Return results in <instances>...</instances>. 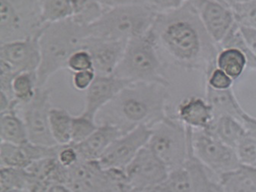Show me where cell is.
<instances>
[{"instance_id":"6da1fadb","label":"cell","mask_w":256,"mask_h":192,"mask_svg":"<svg viewBox=\"0 0 256 192\" xmlns=\"http://www.w3.org/2000/svg\"><path fill=\"white\" fill-rule=\"evenodd\" d=\"M158 49L188 70H206L215 65L219 46L202 24L192 0L180 8L158 12L152 28Z\"/></svg>"},{"instance_id":"7a4b0ae2","label":"cell","mask_w":256,"mask_h":192,"mask_svg":"<svg viewBox=\"0 0 256 192\" xmlns=\"http://www.w3.org/2000/svg\"><path fill=\"white\" fill-rule=\"evenodd\" d=\"M168 87L132 82L96 116L98 124H109L126 134L140 126L152 128L168 117Z\"/></svg>"},{"instance_id":"3957f363","label":"cell","mask_w":256,"mask_h":192,"mask_svg":"<svg viewBox=\"0 0 256 192\" xmlns=\"http://www.w3.org/2000/svg\"><path fill=\"white\" fill-rule=\"evenodd\" d=\"M86 37L87 27L80 26L72 18L44 26L39 36L42 60L37 71L38 88L45 87L52 76L66 69L70 56L82 48Z\"/></svg>"},{"instance_id":"277c9868","label":"cell","mask_w":256,"mask_h":192,"mask_svg":"<svg viewBox=\"0 0 256 192\" xmlns=\"http://www.w3.org/2000/svg\"><path fill=\"white\" fill-rule=\"evenodd\" d=\"M113 75L130 82H150L170 86L152 29L128 42L122 60Z\"/></svg>"},{"instance_id":"5b68a950","label":"cell","mask_w":256,"mask_h":192,"mask_svg":"<svg viewBox=\"0 0 256 192\" xmlns=\"http://www.w3.org/2000/svg\"><path fill=\"white\" fill-rule=\"evenodd\" d=\"M158 14L152 6L132 5L108 8L87 27L88 36L129 42L152 29Z\"/></svg>"},{"instance_id":"8992f818","label":"cell","mask_w":256,"mask_h":192,"mask_svg":"<svg viewBox=\"0 0 256 192\" xmlns=\"http://www.w3.org/2000/svg\"><path fill=\"white\" fill-rule=\"evenodd\" d=\"M190 128L170 116L151 128L148 146L168 170L184 167L190 151Z\"/></svg>"},{"instance_id":"52a82bcc","label":"cell","mask_w":256,"mask_h":192,"mask_svg":"<svg viewBox=\"0 0 256 192\" xmlns=\"http://www.w3.org/2000/svg\"><path fill=\"white\" fill-rule=\"evenodd\" d=\"M42 0H0V43L33 37L40 33Z\"/></svg>"},{"instance_id":"ba28073f","label":"cell","mask_w":256,"mask_h":192,"mask_svg":"<svg viewBox=\"0 0 256 192\" xmlns=\"http://www.w3.org/2000/svg\"><path fill=\"white\" fill-rule=\"evenodd\" d=\"M190 142L194 156L214 176H220L242 166L236 151L206 130H192Z\"/></svg>"},{"instance_id":"9c48e42d","label":"cell","mask_w":256,"mask_h":192,"mask_svg":"<svg viewBox=\"0 0 256 192\" xmlns=\"http://www.w3.org/2000/svg\"><path fill=\"white\" fill-rule=\"evenodd\" d=\"M50 88H38L32 101L18 108L27 128L29 142L32 144L48 146L58 145L50 130Z\"/></svg>"},{"instance_id":"30bf717a","label":"cell","mask_w":256,"mask_h":192,"mask_svg":"<svg viewBox=\"0 0 256 192\" xmlns=\"http://www.w3.org/2000/svg\"><path fill=\"white\" fill-rule=\"evenodd\" d=\"M130 192H148L167 178L170 170L148 148H142L124 168Z\"/></svg>"},{"instance_id":"8fae6325","label":"cell","mask_w":256,"mask_h":192,"mask_svg":"<svg viewBox=\"0 0 256 192\" xmlns=\"http://www.w3.org/2000/svg\"><path fill=\"white\" fill-rule=\"evenodd\" d=\"M150 136L151 128L138 126L112 142L98 162L104 168L124 170L146 146Z\"/></svg>"},{"instance_id":"7c38bea8","label":"cell","mask_w":256,"mask_h":192,"mask_svg":"<svg viewBox=\"0 0 256 192\" xmlns=\"http://www.w3.org/2000/svg\"><path fill=\"white\" fill-rule=\"evenodd\" d=\"M40 33L28 38L1 43L0 64L8 66L16 74L37 72L42 60Z\"/></svg>"},{"instance_id":"4fadbf2b","label":"cell","mask_w":256,"mask_h":192,"mask_svg":"<svg viewBox=\"0 0 256 192\" xmlns=\"http://www.w3.org/2000/svg\"><path fill=\"white\" fill-rule=\"evenodd\" d=\"M202 24L219 46L235 26L234 12L220 0H192Z\"/></svg>"},{"instance_id":"5bb4252c","label":"cell","mask_w":256,"mask_h":192,"mask_svg":"<svg viewBox=\"0 0 256 192\" xmlns=\"http://www.w3.org/2000/svg\"><path fill=\"white\" fill-rule=\"evenodd\" d=\"M128 42L110 40L88 36L84 39L82 48L91 54L94 70L97 75H113L122 60Z\"/></svg>"},{"instance_id":"9a60e30c","label":"cell","mask_w":256,"mask_h":192,"mask_svg":"<svg viewBox=\"0 0 256 192\" xmlns=\"http://www.w3.org/2000/svg\"><path fill=\"white\" fill-rule=\"evenodd\" d=\"M130 84L114 75L96 76L94 82L86 92L82 113L96 119L98 112Z\"/></svg>"},{"instance_id":"2e32d148","label":"cell","mask_w":256,"mask_h":192,"mask_svg":"<svg viewBox=\"0 0 256 192\" xmlns=\"http://www.w3.org/2000/svg\"><path fill=\"white\" fill-rule=\"evenodd\" d=\"M176 118L192 130H208L214 120L213 110L205 98L189 96L176 107Z\"/></svg>"},{"instance_id":"e0dca14e","label":"cell","mask_w":256,"mask_h":192,"mask_svg":"<svg viewBox=\"0 0 256 192\" xmlns=\"http://www.w3.org/2000/svg\"><path fill=\"white\" fill-rule=\"evenodd\" d=\"M124 134L117 126L109 124H102L86 140L74 144L78 151L80 160L98 161L110 144Z\"/></svg>"},{"instance_id":"ac0fdd59","label":"cell","mask_w":256,"mask_h":192,"mask_svg":"<svg viewBox=\"0 0 256 192\" xmlns=\"http://www.w3.org/2000/svg\"><path fill=\"white\" fill-rule=\"evenodd\" d=\"M205 100L213 110L214 119L221 116H231L241 120L242 114L246 112L232 88L215 90L205 86Z\"/></svg>"},{"instance_id":"d6986e66","label":"cell","mask_w":256,"mask_h":192,"mask_svg":"<svg viewBox=\"0 0 256 192\" xmlns=\"http://www.w3.org/2000/svg\"><path fill=\"white\" fill-rule=\"evenodd\" d=\"M192 132V128H190ZM188 158L184 167L190 176L192 192H222L219 178H214V174L210 172L202 162L194 156L190 142ZM218 177V176H216Z\"/></svg>"},{"instance_id":"ffe728a7","label":"cell","mask_w":256,"mask_h":192,"mask_svg":"<svg viewBox=\"0 0 256 192\" xmlns=\"http://www.w3.org/2000/svg\"><path fill=\"white\" fill-rule=\"evenodd\" d=\"M206 130L234 149L248 135L244 123L231 116H221L215 118L209 129Z\"/></svg>"},{"instance_id":"44dd1931","label":"cell","mask_w":256,"mask_h":192,"mask_svg":"<svg viewBox=\"0 0 256 192\" xmlns=\"http://www.w3.org/2000/svg\"><path fill=\"white\" fill-rule=\"evenodd\" d=\"M1 142L22 145L28 142L27 128L18 110L0 113Z\"/></svg>"},{"instance_id":"7402d4cb","label":"cell","mask_w":256,"mask_h":192,"mask_svg":"<svg viewBox=\"0 0 256 192\" xmlns=\"http://www.w3.org/2000/svg\"><path fill=\"white\" fill-rule=\"evenodd\" d=\"M80 0H42L40 11L44 24L72 18L78 8Z\"/></svg>"},{"instance_id":"603a6c76","label":"cell","mask_w":256,"mask_h":192,"mask_svg":"<svg viewBox=\"0 0 256 192\" xmlns=\"http://www.w3.org/2000/svg\"><path fill=\"white\" fill-rule=\"evenodd\" d=\"M215 64L234 81L238 80L247 69V60L244 52L232 46L220 49Z\"/></svg>"},{"instance_id":"cb8c5ba5","label":"cell","mask_w":256,"mask_h":192,"mask_svg":"<svg viewBox=\"0 0 256 192\" xmlns=\"http://www.w3.org/2000/svg\"><path fill=\"white\" fill-rule=\"evenodd\" d=\"M38 88L37 72H20L12 81V97L20 107L34 98Z\"/></svg>"},{"instance_id":"d4e9b609","label":"cell","mask_w":256,"mask_h":192,"mask_svg":"<svg viewBox=\"0 0 256 192\" xmlns=\"http://www.w3.org/2000/svg\"><path fill=\"white\" fill-rule=\"evenodd\" d=\"M33 184L26 168L1 167L0 192H32Z\"/></svg>"},{"instance_id":"484cf974","label":"cell","mask_w":256,"mask_h":192,"mask_svg":"<svg viewBox=\"0 0 256 192\" xmlns=\"http://www.w3.org/2000/svg\"><path fill=\"white\" fill-rule=\"evenodd\" d=\"M74 116L66 109L53 108L50 112V130L54 140L58 145L71 144L72 120Z\"/></svg>"},{"instance_id":"4316f807","label":"cell","mask_w":256,"mask_h":192,"mask_svg":"<svg viewBox=\"0 0 256 192\" xmlns=\"http://www.w3.org/2000/svg\"><path fill=\"white\" fill-rule=\"evenodd\" d=\"M0 164L6 168H26L30 164V160L22 145L1 142L0 145Z\"/></svg>"},{"instance_id":"83f0119b","label":"cell","mask_w":256,"mask_h":192,"mask_svg":"<svg viewBox=\"0 0 256 192\" xmlns=\"http://www.w3.org/2000/svg\"><path fill=\"white\" fill-rule=\"evenodd\" d=\"M222 192H256V186L241 168L219 177Z\"/></svg>"},{"instance_id":"f1b7e54d","label":"cell","mask_w":256,"mask_h":192,"mask_svg":"<svg viewBox=\"0 0 256 192\" xmlns=\"http://www.w3.org/2000/svg\"><path fill=\"white\" fill-rule=\"evenodd\" d=\"M154 190L156 192H192L190 176L187 168L184 166L172 170L165 181Z\"/></svg>"},{"instance_id":"f546056e","label":"cell","mask_w":256,"mask_h":192,"mask_svg":"<svg viewBox=\"0 0 256 192\" xmlns=\"http://www.w3.org/2000/svg\"><path fill=\"white\" fill-rule=\"evenodd\" d=\"M106 10L98 0H80L72 20L80 26L88 27L96 22Z\"/></svg>"},{"instance_id":"4dcf8cb0","label":"cell","mask_w":256,"mask_h":192,"mask_svg":"<svg viewBox=\"0 0 256 192\" xmlns=\"http://www.w3.org/2000/svg\"><path fill=\"white\" fill-rule=\"evenodd\" d=\"M100 124L94 118L90 117L84 113L74 116L72 120L71 144H78L86 140L96 132Z\"/></svg>"},{"instance_id":"1f68e13d","label":"cell","mask_w":256,"mask_h":192,"mask_svg":"<svg viewBox=\"0 0 256 192\" xmlns=\"http://www.w3.org/2000/svg\"><path fill=\"white\" fill-rule=\"evenodd\" d=\"M230 46L238 48L242 50L247 60V68L256 71V55L246 43L240 32V26L236 22L228 36L219 45L220 49Z\"/></svg>"},{"instance_id":"d6a6232c","label":"cell","mask_w":256,"mask_h":192,"mask_svg":"<svg viewBox=\"0 0 256 192\" xmlns=\"http://www.w3.org/2000/svg\"><path fill=\"white\" fill-rule=\"evenodd\" d=\"M231 8L238 26L256 29V0L234 6Z\"/></svg>"},{"instance_id":"836d02e7","label":"cell","mask_w":256,"mask_h":192,"mask_svg":"<svg viewBox=\"0 0 256 192\" xmlns=\"http://www.w3.org/2000/svg\"><path fill=\"white\" fill-rule=\"evenodd\" d=\"M238 160L242 166H256V138L246 135L236 148Z\"/></svg>"},{"instance_id":"e575fe53","label":"cell","mask_w":256,"mask_h":192,"mask_svg":"<svg viewBox=\"0 0 256 192\" xmlns=\"http://www.w3.org/2000/svg\"><path fill=\"white\" fill-rule=\"evenodd\" d=\"M206 84L205 86L210 87L215 90H228L232 88L234 80L218 68L216 64L206 70Z\"/></svg>"},{"instance_id":"d590c367","label":"cell","mask_w":256,"mask_h":192,"mask_svg":"<svg viewBox=\"0 0 256 192\" xmlns=\"http://www.w3.org/2000/svg\"><path fill=\"white\" fill-rule=\"evenodd\" d=\"M66 69L72 72L94 70L91 54L85 48H80L71 54L66 64Z\"/></svg>"},{"instance_id":"8d00e7d4","label":"cell","mask_w":256,"mask_h":192,"mask_svg":"<svg viewBox=\"0 0 256 192\" xmlns=\"http://www.w3.org/2000/svg\"><path fill=\"white\" fill-rule=\"evenodd\" d=\"M56 160L62 166L66 168H71L80 160L78 151L74 144L60 145L59 151L56 156Z\"/></svg>"},{"instance_id":"74e56055","label":"cell","mask_w":256,"mask_h":192,"mask_svg":"<svg viewBox=\"0 0 256 192\" xmlns=\"http://www.w3.org/2000/svg\"><path fill=\"white\" fill-rule=\"evenodd\" d=\"M96 76L97 74L94 70L72 72V86L77 91L86 92L94 82Z\"/></svg>"},{"instance_id":"f35d334b","label":"cell","mask_w":256,"mask_h":192,"mask_svg":"<svg viewBox=\"0 0 256 192\" xmlns=\"http://www.w3.org/2000/svg\"><path fill=\"white\" fill-rule=\"evenodd\" d=\"M98 1L106 10L114 8V7L132 5L152 6L156 8L157 5V0H98Z\"/></svg>"},{"instance_id":"ab89813d","label":"cell","mask_w":256,"mask_h":192,"mask_svg":"<svg viewBox=\"0 0 256 192\" xmlns=\"http://www.w3.org/2000/svg\"><path fill=\"white\" fill-rule=\"evenodd\" d=\"M190 0H157L156 8L158 12L170 11L180 8Z\"/></svg>"},{"instance_id":"60d3db41","label":"cell","mask_w":256,"mask_h":192,"mask_svg":"<svg viewBox=\"0 0 256 192\" xmlns=\"http://www.w3.org/2000/svg\"><path fill=\"white\" fill-rule=\"evenodd\" d=\"M240 32L248 48L256 55V29L240 26Z\"/></svg>"},{"instance_id":"b9f144b4","label":"cell","mask_w":256,"mask_h":192,"mask_svg":"<svg viewBox=\"0 0 256 192\" xmlns=\"http://www.w3.org/2000/svg\"><path fill=\"white\" fill-rule=\"evenodd\" d=\"M36 192H74L66 184L46 182L40 184Z\"/></svg>"},{"instance_id":"7bdbcfd3","label":"cell","mask_w":256,"mask_h":192,"mask_svg":"<svg viewBox=\"0 0 256 192\" xmlns=\"http://www.w3.org/2000/svg\"><path fill=\"white\" fill-rule=\"evenodd\" d=\"M241 122L244 123L248 134L256 138V118L253 117L246 112L242 114Z\"/></svg>"},{"instance_id":"ee69618b","label":"cell","mask_w":256,"mask_h":192,"mask_svg":"<svg viewBox=\"0 0 256 192\" xmlns=\"http://www.w3.org/2000/svg\"><path fill=\"white\" fill-rule=\"evenodd\" d=\"M241 170L244 172L248 176L251 181L254 183L256 186V166H242Z\"/></svg>"},{"instance_id":"f6af8a7d","label":"cell","mask_w":256,"mask_h":192,"mask_svg":"<svg viewBox=\"0 0 256 192\" xmlns=\"http://www.w3.org/2000/svg\"><path fill=\"white\" fill-rule=\"evenodd\" d=\"M250 1H252V0H222V2H224L230 8L234 6L246 4V2H250Z\"/></svg>"},{"instance_id":"bcb514c9","label":"cell","mask_w":256,"mask_h":192,"mask_svg":"<svg viewBox=\"0 0 256 192\" xmlns=\"http://www.w3.org/2000/svg\"><path fill=\"white\" fill-rule=\"evenodd\" d=\"M156 192V190H154V189H152V190H150V192Z\"/></svg>"}]
</instances>
